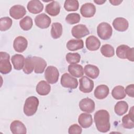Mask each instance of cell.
Wrapping results in <instances>:
<instances>
[{
    "label": "cell",
    "mask_w": 134,
    "mask_h": 134,
    "mask_svg": "<svg viewBox=\"0 0 134 134\" xmlns=\"http://www.w3.org/2000/svg\"><path fill=\"white\" fill-rule=\"evenodd\" d=\"M94 120L96 127L99 132H107L110 130V115L106 110L101 109L97 111L94 114Z\"/></svg>",
    "instance_id": "obj_1"
},
{
    "label": "cell",
    "mask_w": 134,
    "mask_h": 134,
    "mask_svg": "<svg viewBox=\"0 0 134 134\" xmlns=\"http://www.w3.org/2000/svg\"><path fill=\"white\" fill-rule=\"evenodd\" d=\"M39 99L36 96H31L28 97L24 104V113L27 116L34 115L38 109L39 105Z\"/></svg>",
    "instance_id": "obj_2"
},
{
    "label": "cell",
    "mask_w": 134,
    "mask_h": 134,
    "mask_svg": "<svg viewBox=\"0 0 134 134\" xmlns=\"http://www.w3.org/2000/svg\"><path fill=\"white\" fill-rule=\"evenodd\" d=\"M133 50V48H130L126 44H121L117 48L116 55L120 59H127L129 61L133 62L134 61Z\"/></svg>",
    "instance_id": "obj_3"
},
{
    "label": "cell",
    "mask_w": 134,
    "mask_h": 134,
    "mask_svg": "<svg viewBox=\"0 0 134 134\" xmlns=\"http://www.w3.org/2000/svg\"><path fill=\"white\" fill-rule=\"evenodd\" d=\"M97 34L100 39L108 40L112 36V27L108 23L102 22L97 27Z\"/></svg>",
    "instance_id": "obj_4"
},
{
    "label": "cell",
    "mask_w": 134,
    "mask_h": 134,
    "mask_svg": "<svg viewBox=\"0 0 134 134\" xmlns=\"http://www.w3.org/2000/svg\"><path fill=\"white\" fill-rule=\"evenodd\" d=\"M10 55L6 52H0V72L3 74H6L12 71V65L10 63Z\"/></svg>",
    "instance_id": "obj_5"
},
{
    "label": "cell",
    "mask_w": 134,
    "mask_h": 134,
    "mask_svg": "<svg viewBox=\"0 0 134 134\" xmlns=\"http://www.w3.org/2000/svg\"><path fill=\"white\" fill-rule=\"evenodd\" d=\"M59 77V72L58 69L54 66H48L44 71V77L50 84L56 83Z\"/></svg>",
    "instance_id": "obj_6"
},
{
    "label": "cell",
    "mask_w": 134,
    "mask_h": 134,
    "mask_svg": "<svg viewBox=\"0 0 134 134\" xmlns=\"http://www.w3.org/2000/svg\"><path fill=\"white\" fill-rule=\"evenodd\" d=\"M61 85L66 88L75 89L78 86L77 80L68 73H65L61 77Z\"/></svg>",
    "instance_id": "obj_7"
},
{
    "label": "cell",
    "mask_w": 134,
    "mask_h": 134,
    "mask_svg": "<svg viewBox=\"0 0 134 134\" xmlns=\"http://www.w3.org/2000/svg\"><path fill=\"white\" fill-rule=\"evenodd\" d=\"M79 90L83 93H89L91 92L94 88V84L93 80L87 76H83L79 80Z\"/></svg>",
    "instance_id": "obj_8"
},
{
    "label": "cell",
    "mask_w": 134,
    "mask_h": 134,
    "mask_svg": "<svg viewBox=\"0 0 134 134\" xmlns=\"http://www.w3.org/2000/svg\"><path fill=\"white\" fill-rule=\"evenodd\" d=\"M51 20L50 17L44 13L40 14L35 18V23L36 25L41 29H46L48 28L51 24Z\"/></svg>",
    "instance_id": "obj_9"
},
{
    "label": "cell",
    "mask_w": 134,
    "mask_h": 134,
    "mask_svg": "<svg viewBox=\"0 0 134 134\" xmlns=\"http://www.w3.org/2000/svg\"><path fill=\"white\" fill-rule=\"evenodd\" d=\"M71 33L72 36L77 39H80L90 34V31L85 25L79 24L73 27Z\"/></svg>",
    "instance_id": "obj_10"
},
{
    "label": "cell",
    "mask_w": 134,
    "mask_h": 134,
    "mask_svg": "<svg viewBox=\"0 0 134 134\" xmlns=\"http://www.w3.org/2000/svg\"><path fill=\"white\" fill-rule=\"evenodd\" d=\"M95 103L92 99L86 97L83 98L79 102L80 109L84 112L91 113L95 110Z\"/></svg>",
    "instance_id": "obj_11"
},
{
    "label": "cell",
    "mask_w": 134,
    "mask_h": 134,
    "mask_svg": "<svg viewBox=\"0 0 134 134\" xmlns=\"http://www.w3.org/2000/svg\"><path fill=\"white\" fill-rule=\"evenodd\" d=\"M34 72L37 74L42 73L47 66L46 61L42 58L39 57H31Z\"/></svg>",
    "instance_id": "obj_12"
},
{
    "label": "cell",
    "mask_w": 134,
    "mask_h": 134,
    "mask_svg": "<svg viewBox=\"0 0 134 134\" xmlns=\"http://www.w3.org/2000/svg\"><path fill=\"white\" fill-rule=\"evenodd\" d=\"M26 14V10L24 6L21 5L13 6L9 9V15L15 19L23 18Z\"/></svg>",
    "instance_id": "obj_13"
},
{
    "label": "cell",
    "mask_w": 134,
    "mask_h": 134,
    "mask_svg": "<svg viewBox=\"0 0 134 134\" xmlns=\"http://www.w3.org/2000/svg\"><path fill=\"white\" fill-rule=\"evenodd\" d=\"M28 46V41L23 36H18L14 40L13 47L14 50L18 52H23Z\"/></svg>",
    "instance_id": "obj_14"
},
{
    "label": "cell",
    "mask_w": 134,
    "mask_h": 134,
    "mask_svg": "<svg viewBox=\"0 0 134 134\" xmlns=\"http://www.w3.org/2000/svg\"><path fill=\"white\" fill-rule=\"evenodd\" d=\"M80 13L85 18L92 17L96 13L95 6L91 3H85L81 7Z\"/></svg>",
    "instance_id": "obj_15"
},
{
    "label": "cell",
    "mask_w": 134,
    "mask_h": 134,
    "mask_svg": "<svg viewBox=\"0 0 134 134\" xmlns=\"http://www.w3.org/2000/svg\"><path fill=\"white\" fill-rule=\"evenodd\" d=\"M85 45L86 48L88 50L94 51L99 48L100 46V42L96 37L92 35L86 39Z\"/></svg>",
    "instance_id": "obj_16"
},
{
    "label": "cell",
    "mask_w": 134,
    "mask_h": 134,
    "mask_svg": "<svg viewBox=\"0 0 134 134\" xmlns=\"http://www.w3.org/2000/svg\"><path fill=\"white\" fill-rule=\"evenodd\" d=\"M10 129L13 134H25L27 129L25 125L20 120H14L10 125Z\"/></svg>",
    "instance_id": "obj_17"
},
{
    "label": "cell",
    "mask_w": 134,
    "mask_h": 134,
    "mask_svg": "<svg viewBox=\"0 0 134 134\" xmlns=\"http://www.w3.org/2000/svg\"><path fill=\"white\" fill-rule=\"evenodd\" d=\"M113 25L115 29L118 31H125L127 30L129 27L128 20L123 17H117L113 22Z\"/></svg>",
    "instance_id": "obj_18"
},
{
    "label": "cell",
    "mask_w": 134,
    "mask_h": 134,
    "mask_svg": "<svg viewBox=\"0 0 134 134\" xmlns=\"http://www.w3.org/2000/svg\"><path fill=\"white\" fill-rule=\"evenodd\" d=\"M27 8L30 13L37 14L43 10V5L39 0H32L28 3Z\"/></svg>",
    "instance_id": "obj_19"
},
{
    "label": "cell",
    "mask_w": 134,
    "mask_h": 134,
    "mask_svg": "<svg viewBox=\"0 0 134 134\" xmlns=\"http://www.w3.org/2000/svg\"><path fill=\"white\" fill-rule=\"evenodd\" d=\"M61 6L57 1H52L48 4L45 8L46 12L51 16H57L60 12Z\"/></svg>",
    "instance_id": "obj_20"
},
{
    "label": "cell",
    "mask_w": 134,
    "mask_h": 134,
    "mask_svg": "<svg viewBox=\"0 0 134 134\" xmlns=\"http://www.w3.org/2000/svg\"><path fill=\"white\" fill-rule=\"evenodd\" d=\"M122 125L126 129H132L134 128L133 123V107H131L129 114L125 115L122 118Z\"/></svg>",
    "instance_id": "obj_21"
},
{
    "label": "cell",
    "mask_w": 134,
    "mask_h": 134,
    "mask_svg": "<svg viewBox=\"0 0 134 134\" xmlns=\"http://www.w3.org/2000/svg\"><path fill=\"white\" fill-rule=\"evenodd\" d=\"M78 122L82 127L89 128L93 124L92 116L88 113H82L79 116Z\"/></svg>",
    "instance_id": "obj_22"
},
{
    "label": "cell",
    "mask_w": 134,
    "mask_h": 134,
    "mask_svg": "<svg viewBox=\"0 0 134 134\" xmlns=\"http://www.w3.org/2000/svg\"><path fill=\"white\" fill-rule=\"evenodd\" d=\"M109 90L108 87L106 85H99L97 86L94 90V94L95 97L98 99L105 98L109 94Z\"/></svg>",
    "instance_id": "obj_23"
},
{
    "label": "cell",
    "mask_w": 134,
    "mask_h": 134,
    "mask_svg": "<svg viewBox=\"0 0 134 134\" xmlns=\"http://www.w3.org/2000/svg\"><path fill=\"white\" fill-rule=\"evenodd\" d=\"M11 61L14 68L16 70H20L23 69L25 62V57L20 54H16L12 57Z\"/></svg>",
    "instance_id": "obj_24"
},
{
    "label": "cell",
    "mask_w": 134,
    "mask_h": 134,
    "mask_svg": "<svg viewBox=\"0 0 134 134\" xmlns=\"http://www.w3.org/2000/svg\"><path fill=\"white\" fill-rule=\"evenodd\" d=\"M37 93L41 96H45L49 94L51 91V86L45 81H40L36 86Z\"/></svg>",
    "instance_id": "obj_25"
},
{
    "label": "cell",
    "mask_w": 134,
    "mask_h": 134,
    "mask_svg": "<svg viewBox=\"0 0 134 134\" xmlns=\"http://www.w3.org/2000/svg\"><path fill=\"white\" fill-rule=\"evenodd\" d=\"M84 71L86 75L92 79H96L99 74V70L97 66L92 64H87L84 66Z\"/></svg>",
    "instance_id": "obj_26"
},
{
    "label": "cell",
    "mask_w": 134,
    "mask_h": 134,
    "mask_svg": "<svg viewBox=\"0 0 134 134\" xmlns=\"http://www.w3.org/2000/svg\"><path fill=\"white\" fill-rule=\"evenodd\" d=\"M68 70L71 75L76 77H80L84 75L83 68L80 64H70L68 66Z\"/></svg>",
    "instance_id": "obj_27"
},
{
    "label": "cell",
    "mask_w": 134,
    "mask_h": 134,
    "mask_svg": "<svg viewBox=\"0 0 134 134\" xmlns=\"http://www.w3.org/2000/svg\"><path fill=\"white\" fill-rule=\"evenodd\" d=\"M67 49L72 51L81 49L84 47V42L82 39H72L68 41L66 43Z\"/></svg>",
    "instance_id": "obj_28"
},
{
    "label": "cell",
    "mask_w": 134,
    "mask_h": 134,
    "mask_svg": "<svg viewBox=\"0 0 134 134\" xmlns=\"http://www.w3.org/2000/svg\"><path fill=\"white\" fill-rule=\"evenodd\" d=\"M128 109V103L123 100L118 102L114 107L115 113L118 116H122L127 113Z\"/></svg>",
    "instance_id": "obj_29"
},
{
    "label": "cell",
    "mask_w": 134,
    "mask_h": 134,
    "mask_svg": "<svg viewBox=\"0 0 134 134\" xmlns=\"http://www.w3.org/2000/svg\"><path fill=\"white\" fill-rule=\"evenodd\" d=\"M111 95L113 98L117 100L124 99L126 96L125 88L121 85L115 86L111 91Z\"/></svg>",
    "instance_id": "obj_30"
},
{
    "label": "cell",
    "mask_w": 134,
    "mask_h": 134,
    "mask_svg": "<svg viewBox=\"0 0 134 134\" xmlns=\"http://www.w3.org/2000/svg\"><path fill=\"white\" fill-rule=\"evenodd\" d=\"M62 26L60 23H53L51 25V35L53 39L59 38L62 34Z\"/></svg>",
    "instance_id": "obj_31"
},
{
    "label": "cell",
    "mask_w": 134,
    "mask_h": 134,
    "mask_svg": "<svg viewBox=\"0 0 134 134\" xmlns=\"http://www.w3.org/2000/svg\"><path fill=\"white\" fill-rule=\"evenodd\" d=\"M20 28L25 31H27L31 29L33 25L32 18L29 16H26L21 19L19 21Z\"/></svg>",
    "instance_id": "obj_32"
},
{
    "label": "cell",
    "mask_w": 134,
    "mask_h": 134,
    "mask_svg": "<svg viewBox=\"0 0 134 134\" xmlns=\"http://www.w3.org/2000/svg\"><path fill=\"white\" fill-rule=\"evenodd\" d=\"M79 3L77 0H66L64 4V8L68 12H74L78 10Z\"/></svg>",
    "instance_id": "obj_33"
},
{
    "label": "cell",
    "mask_w": 134,
    "mask_h": 134,
    "mask_svg": "<svg viewBox=\"0 0 134 134\" xmlns=\"http://www.w3.org/2000/svg\"><path fill=\"white\" fill-rule=\"evenodd\" d=\"M100 52L103 56L107 58L112 57L115 54L114 47L109 44L103 45L100 48Z\"/></svg>",
    "instance_id": "obj_34"
},
{
    "label": "cell",
    "mask_w": 134,
    "mask_h": 134,
    "mask_svg": "<svg viewBox=\"0 0 134 134\" xmlns=\"http://www.w3.org/2000/svg\"><path fill=\"white\" fill-rule=\"evenodd\" d=\"M66 60L70 64H77L80 61L81 55L78 53H68L65 56Z\"/></svg>",
    "instance_id": "obj_35"
},
{
    "label": "cell",
    "mask_w": 134,
    "mask_h": 134,
    "mask_svg": "<svg viewBox=\"0 0 134 134\" xmlns=\"http://www.w3.org/2000/svg\"><path fill=\"white\" fill-rule=\"evenodd\" d=\"M12 19L8 17H2L0 19V30L6 31L9 29L12 25Z\"/></svg>",
    "instance_id": "obj_36"
},
{
    "label": "cell",
    "mask_w": 134,
    "mask_h": 134,
    "mask_svg": "<svg viewBox=\"0 0 134 134\" xmlns=\"http://www.w3.org/2000/svg\"><path fill=\"white\" fill-rule=\"evenodd\" d=\"M34 70L33 63L31 57H28L25 59L24 66L23 68V72L27 74H29Z\"/></svg>",
    "instance_id": "obj_37"
},
{
    "label": "cell",
    "mask_w": 134,
    "mask_h": 134,
    "mask_svg": "<svg viewBox=\"0 0 134 134\" xmlns=\"http://www.w3.org/2000/svg\"><path fill=\"white\" fill-rule=\"evenodd\" d=\"M81 20V16L77 13H70L69 14L65 17L66 22L70 25H73L80 22Z\"/></svg>",
    "instance_id": "obj_38"
},
{
    "label": "cell",
    "mask_w": 134,
    "mask_h": 134,
    "mask_svg": "<svg viewBox=\"0 0 134 134\" xmlns=\"http://www.w3.org/2000/svg\"><path fill=\"white\" fill-rule=\"evenodd\" d=\"M82 132V128L77 124L72 125L68 129V133L69 134H81Z\"/></svg>",
    "instance_id": "obj_39"
},
{
    "label": "cell",
    "mask_w": 134,
    "mask_h": 134,
    "mask_svg": "<svg viewBox=\"0 0 134 134\" xmlns=\"http://www.w3.org/2000/svg\"><path fill=\"white\" fill-rule=\"evenodd\" d=\"M126 94H127L129 97H134V85L133 84L128 85L125 90Z\"/></svg>",
    "instance_id": "obj_40"
},
{
    "label": "cell",
    "mask_w": 134,
    "mask_h": 134,
    "mask_svg": "<svg viewBox=\"0 0 134 134\" xmlns=\"http://www.w3.org/2000/svg\"><path fill=\"white\" fill-rule=\"evenodd\" d=\"M122 1H117V0H114V1H109V2L113 5L115 6L119 5L121 3H122Z\"/></svg>",
    "instance_id": "obj_41"
},
{
    "label": "cell",
    "mask_w": 134,
    "mask_h": 134,
    "mask_svg": "<svg viewBox=\"0 0 134 134\" xmlns=\"http://www.w3.org/2000/svg\"><path fill=\"white\" fill-rule=\"evenodd\" d=\"M94 2L96 3L98 5H102L105 2H106V1H99V0H98V1H94Z\"/></svg>",
    "instance_id": "obj_42"
}]
</instances>
